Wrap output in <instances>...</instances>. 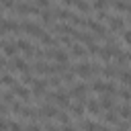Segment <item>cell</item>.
<instances>
[{
  "label": "cell",
  "mask_w": 131,
  "mask_h": 131,
  "mask_svg": "<svg viewBox=\"0 0 131 131\" xmlns=\"http://www.w3.org/2000/svg\"><path fill=\"white\" fill-rule=\"evenodd\" d=\"M25 131H45V129H43V127H41L39 123H35V121H31V123H29V125L25 127Z\"/></svg>",
  "instance_id": "39"
},
{
  "label": "cell",
  "mask_w": 131,
  "mask_h": 131,
  "mask_svg": "<svg viewBox=\"0 0 131 131\" xmlns=\"http://www.w3.org/2000/svg\"><path fill=\"white\" fill-rule=\"evenodd\" d=\"M55 16L59 20H68V18H72V12L68 8H55Z\"/></svg>",
  "instance_id": "26"
},
{
  "label": "cell",
  "mask_w": 131,
  "mask_h": 131,
  "mask_svg": "<svg viewBox=\"0 0 131 131\" xmlns=\"http://www.w3.org/2000/svg\"><path fill=\"white\" fill-rule=\"evenodd\" d=\"M113 6H115L117 10H121V12H127V10H129V4L123 2V0H113Z\"/></svg>",
  "instance_id": "33"
},
{
  "label": "cell",
  "mask_w": 131,
  "mask_h": 131,
  "mask_svg": "<svg viewBox=\"0 0 131 131\" xmlns=\"http://www.w3.org/2000/svg\"><path fill=\"white\" fill-rule=\"evenodd\" d=\"M45 131H59V129H57L55 125H51V123H47V125H45Z\"/></svg>",
  "instance_id": "51"
},
{
  "label": "cell",
  "mask_w": 131,
  "mask_h": 131,
  "mask_svg": "<svg viewBox=\"0 0 131 131\" xmlns=\"http://www.w3.org/2000/svg\"><path fill=\"white\" fill-rule=\"evenodd\" d=\"M70 117H72V115H68L66 111H61V113H57V121H59L61 125H70Z\"/></svg>",
  "instance_id": "36"
},
{
  "label": "cell",
  "mask_w": 131,
  "mask_h": 131,
  "mask_svg": "<svg viewBox=\"0 0 131 131\" xmlns=\"http://www.w3.org/2000/svg\"><path fill=\"white\" fill-rule=\"evenodd\" d=\"M96 131H111L106 125H96Z\"/></svg>",
  "instance_id": "53"
},
{
  "label": "cell",
  "mask_w": 131,
  "mask_h": 131,
  "mask_svg": "<svg viewBox=\"0 0 131 131\" xmlns=\"http://www.w3.org/2000/svg\"><path fill=\"white\" fill-rule=\"evenodd\" d=\"M16 14H39V6H33V4H27V2H20L16 4Z\"/></svg>",
  "instance_id": "9"
},
{
  "label": "cell",
  "mask_w": 131,
  "mask_h": 131,
  "mask_svg": "<svg viewBox=\"0 0 131 131\" xmlns=\"http://www.w3.org/2000/svg\"><path fill=\"white\" fill-rule=\"evenodd\" d=\"M96 125L98 123H94V121H82V129L84 131H96Z\"/></svg>",
  "instance_id": "37"
},
{
  "label": "cell",
  "mask_w": 131,
  "mask_h": 131,
  "mask_svg": "<svg viewBox=\"0 0 131 131\" xmlns=\"http://www.w3.org/2000/svg\"><path fill=\"white\" fill-rule=\"evenodd\" d=\"M53 117H57V108L53 104H43L39 108V119H53Z\"/></svg>",
  "instance_id": "12"
},
{
  "label": "cell",
  "mask_w": 131,
  "mask_h": 131,
  "mask_svg": "<svg viewBox=\"0 0 131 131\" xmlns=\"http://www.w3.org/2000/svg\"><path fill=\"white\" fill-rule=\"evenodd\" d=\"M59 43H63V45H72V39H70L68 35H59Z\"/></svg>",
  "instance_id": "43"
},
{
  "label": "cell",
  "mask_w": 131,
  "mask_h": 131,
  "mask_svg": "<svg viewBox=\"0 0 131 131\" xmlns=\"http://www.w3.org/2000/svg\"><path fill=\"white\" fill-rule=\"evenodd\" d=\"M8 31L16 35V33L20 31V25H18L16 20H10V18H2V20H0V35H4V33H8Z\"/></svg>",
  "instance_id": "3"
},
{
  "label": "cell",
  "mask_w": 131,
  "mask_h": 131,
  "mask_svg": "<svg viewBox=\"0 0 131 131\" xmlns=\"http://www.w3.org/2000/svg\"><path fill=\"white\" fill-rule=\"evenodd\" d=\"M2 6L4 8H16L14 6V0H2Z\"/></svg>",
  "instance_id": "46"
},
{
  "label": "cell",
  "mask_w": 131,
  "mask_h": 131,
  "mask_svg": "<svg viewBox=\"0 0 131 131\" xmlns=\"http://www.w3.org/2000/svg\"><path fill=\"white\" fill-rule=\"evenodd\" d=\"M72 72L78 74V76H82V78H88V76H92V63H88V61H78L76 66H72Z\"/></svg>",
  "instance_id": "2"
},
{
  "label": "cell",
  "mask_w": 131,
  "mask_h": 131,
  "mask_svg": "<svg viewBox=\"0 0 131 131\" xmlns=\"http://www.w3.org/2000/svg\"><path fill=\"white\" fill-rule=\"evenodd\" d=\"M6 129H10V123L6 119H0V131H6Z\"/></svg>",
  "instance_id": "45"
},
{
  "label": "cell",
  "mask_w": 131,
  "mask_h": 131,
  "mask_svg": "<svg viewBox=\"0 0 131 131\" xmlns=\"http://www.w3.org/2000/svg\"><path fill=\"white\" fill-rule=\"evenodd\" d=\"M20 31L29 33L31 37H41V35H43L41 27H39V25H35V23H31V20H23V23H20Z\"/></svg>",
  "instance_id": "4"
},
{
  "label": "cell",
  "mask_w": 131,
  "mask_h": 131,
  "mask_svg": "<svg viewBox=\"0 0 131 131\" xmlns=\"http://www.w3.org/2000/svg\"><path fill=\"white\" fill-rule=\"evenodd\" d=\"M127 12H129V14H131V4H129V10H127Z\"/></svg>",
  "instance_id": "55"
},
{
  "label": "cell",
  "mask_w": 131,
  "mask_h": 131,
  "mask_svg": "<svg viewBox=\"0 0 131 131\" xmlns=\"http://www.w3.org/2000/svg\"><path fill=\"white\" fill-rule=\"evenodd\" d=\"M86 90H88V86H86V84L76 82V84L70 88V96H74V98H76V100H80V102H86Z\"/></svg>",
  "instance_id": "1"
},
{
  "label": "cell",
  "mask_w": 131,
  "mask_h": 131,
  "mask_svg": "<svg viewBox=\"0 0 131 131\" xmlns=\"http://www.w3.org/2000/svg\"><path fill=\"white\" fill-rule=\"evenodd\" d=\"M117 94H119L125 102H131V90H129V88H121V90H117Z\"/></svg>",
  "instance_id": "34"
},
{
  "label": "cell",
  "mask_w": 131,
  "mask_h": 131,
  "mask_svg": "<svg viewBox=\"0 0 131 131\" xmlns=\"http://www.w3.org/2000/svg\"><path fill=\"white\" fill-rule=\"evenodd\" d=\"M92 90H96V92H104L106 90V82H92Z\"/></svg>",
  "instance_id": "38"
},
{
  "label": "cell",
  "mask_w": 131,
  "mask_h": 131,
  "mask_svg": "<svg viewBox=\"0 0 131 131\" xmlns=\"http://www.w3.org/2000/svg\"><path fill=\"white\" fill-rule=\"evenodd\" d=\"M53 29H55L57 35H68V37H70V35L74 33V27H72V25H63V23H61V25H55Z\"/></svg>",
  "instance_id": "21"
},
{
  "label": "cell",
  "mask_w": 131,
  "mask_h": 131,
  "mask_svg": "<svg viewBox=\"0 0 131 131\" xmlns=\"http://www.w3.org/2000/svg\"><path fill=\"white\" fill-rule=\"evenodd\" d=\"M61 4H66V6H70V4H74V0H61Z\"/></svg>",
  "instance_id": "54"
},
{
  "label": "cell",
  "mask_w": 131,
  "mask_h": 131,
  "mask_svg": "<svg viewBox=\"0 0 131 131\" xmlns=\"http://www.w3.org/2000/svg\"><path fill=\"white\" fill-rule=\"evenodd\" d=\"M0 84H2V86H14L16 80H14L10 74H2V76H0Z\"/></svg>",
  "instance_id": "27"
},
{
  "label": "cell",
  "mask_w": 131,
  "mask_h": 131,
  "mask_svg": "<svg viewBox=\"0 0 131 131\" xmlns=\"http://www.w3.org/2000/svg\"><path fill=\"white\" fill-rule=\"evenodd\" d=\"M106 6H108V0H94V2H92V8H94V10H98V12H100V10H104Z\"/></svg>",
  "instance_id": "35"
},
{
  "label": "cell",
  "mask_w": 131,
  "mask_h": 131,
  "mask_svg": "<svg viewBox=\"0 0 131 131\" xmlns=\"http://www.w3.org/2000/svg\"><path fill=\"white\" fill-rule=\"evenodd\" d=\"M123 41H125L127 45H131V31H125V33H123Z\"/></svg>",
  "instance_id": "47"
},
{
  "label": "cell",
  "mask_w": 131,
  "mask_h": 131,
  "mask_svg": "<svg viewBox=\"0 0 131 131\" xmlns=\"http://www.w3.org/2000/svg\"><path fill=\"white\" fill-rule=\"evenodd\" d=\"M14 43H16V47H18V49H23V51H29V49H33V45H31L29 41H25V39H16Z\"/></svg>",
  "instance_id": "32"
},
{
  "label": "cell",
  "mask_w": 131,
  "mask_h": 131,
  "mask_svg": "<svg viewBox=\"0 0 131 131\" xmlns=\"http://www.w3.org/2000/svg\"><path fill=\"white\" fill-rule=\"evenodd\" d=\"M2 98H4V102H12V100H14V92H12V90H10V92H4Z\"/></svg>",
  "instance_id": "42"
},
{
  "label": "cell",
  "mask_w": 131,
  "mask_h": 131,
  "mask_svg": "<svg viewBox=\"0 0 131 131\" xmlns=\"http://www.w3.org/2000/svg\"><path fill=\"white\" fill-rule=\"evenodd\" d=\"M0 47H2L4 55H8V57H14L16 51H18V47H16L14 41H4V39H0Z\"/></svg>",
  "instance_id": "10"
},
{
  "label": "cell",
  "mask_w": 131,
  "mask_h": 131,
  "mask_svg": "<svg viewBox=\"0 0 131 131\" xmlns=\"http://www.w3.org/2000/svg\"><path fill=\"white\" fill-rule=\"evenodd\" d=\"M88 53H90V55H98V53H100V45H96V43L88 45Z\"/></svg>",
  "instance_id": "41"
},
{
  "label": "cell",
  "mask_w": 131,
  "mask_h": 131,
  "mask_svg": "<svg viewBox=\"0 0 131 131\" xmlns=\"http://www.w3.org/2000/svg\"><path fill=\"white\" fill-rule=\"evenodd\" d=\"M59 131H76V127H72V125H61Z\"/></svg>",
  "instance_id": "50"
},
{
  "label": "cell",
  "mask_w": 131,
  "mask_h": 131,
  "mask_svg": "<svg viewBox=\"0 0 131 131\" xmlns=\"http://www.w3.org/2000/svg\"><path fill=\"white\" fill-rule=\"evenodd\" d=\"M119 80H121L125 86H131V72H129V70H123V72H119Z\"/></svg>",
  "instance_id": "29"
},
{
  "label": "cell",
  "mask_w": 131,
  "mask_h": 131,
  "mask_svg": "<svg viewBox=\"0 0 131 131\" xmlns=\"http://www.w3.org/2000/svg\"><path fill=\"white\" fill-rule=\"evenodd\" d=\"M10 131H25V127L20 123H10Z\"/></svg>",
  "instance_id": "44"
},
{
  "label": "cell",
  "mask_w": 131,
  "mask_h": 131,
  "mask_svg": "<svg viewBox=\"0 0 131 131\" xmlns=\"http://www.w3.org/2000/svg\"><path fill=\"white\" fill-rule=\"evenodd\" d=\"M84 108H86V102H80V100H76L74 104H70V113H72V117H82Z\"/></svg>",
  "instance_id": "16"
},
{
  "label": "cell",
  "mask_w": 131,
  "mask_h": 131,
  "mask_svg": "<svg viewBox=\"0 0 131 131\" xmlns=\"http://www.w3.org/2000/svg\"><path fill=\"white\" fill-rule=\"evenodd\" d=\"M39 41H41L43 45H51V47H57V45H59V39H55V37L49 35V33H43V35L39 37Z\"/></svg>",
  "instance_id": "18"
},
{
  "label": "cell",
  "mask_w": 131,
  "mask_h": 131,
  "mask_svg": "<svg viewBox=\"0 0 131 131\" xmlns=\"http://www.w3.org/2000/svg\"><path fill=\"white\" fill-rule=\"evenodd\" d=\"M104 123H108V125H113V123H115V125H117V123H119V111H117V108L108 111V113L104 115Z\"/></svg>",
  "instance_id": "24"
},
{
  "label": "cell",
  "mask_w": 131,
  "mask_h": 131,
  "mask_svg": "<svg viewBox=\"0 0 131 131\" xmlns=\"http://www.w3.org/2000/svg\"><path fill=\"white\" fill-rule=\"evenodd\" d=\"M106 20H108L111 31H121V29L125 27V20H123V18H119V16H108Z\"/></svg>",
  "instance_id": "15"
},
{
  "label": "cell",
  "mask_w": 131,
  "mask_h": 131,
  "mask_svg": "<svg viewBox=\"0 0 131 131\" xmlns=\"http://www.w3.org/2000/svg\"><path fill=\"white\" fill-rule=\"evenodd\" d=\"M37 6L39 8H49V0H37Z\"/></svg>",
  "instance_id": "49"
},
{
  "label": "cell",
  "mask_w": 131,
  "mask_h": 131,
  "mask_svg": "<svg viewBox=\"0 0 131 131\" xmlns=\"http://www.w3.org/2000/svg\"><path fill=\"white\" fill-rule=\"evenodd\" d=\"M8 68H10V70H16V72H20V74H31V68L27 66V61H25L23 57H12L10 63H8Z\"/></svg>",
  "instance_id": "5"
},
{
  "label": "cell",
  "mask_w": 131,
  "mask_h": 131,
  "mask_svg": "<svg viewBox=\"0 0 131 131\" xmlns=\"http://www.w3.org/2000/svg\"><path fill=\"white\" fill-rule=\"evenodd\" d=\"M33 72H37V74H49V76L55 74V72H53V66H49L45 59H37V61L33 63Z\"/></svg>",
  "instance_id": "7"
},
{
  "label": "cell",
  "mask_w": 131,
  "mask_h": 131,
  "mask_svg": "<svg viewBox=\"0 0 131 131\" xmlns=\"http://www.w3.org/2000/svg\"><path fill=\"white\" fill-rule=\"evenodd\" d=\"M70 92H66L63 88H59L57 92H55V102L61 106V108H70Z\"/></svg>",
  "instance_id": "8"
},
{
  "label": "cell",
  "mask_w": 131,
  "mask_h": 131,
  "mask_svg": "<svg viewBox=\"0 0 131 131\" xmlns=\"http://www.w3.org/2000/svg\"><path fill=\"white\" fill-rule=\"evenodd\" d=\"M53 18H55V10L45 8V10L41 12V20H43V25H53Z\"/></svg>",
  "instance_id": "20"
},
{
  "label": "cell",
  "mask_w": 131,
  "mask_h": 131,
  "mask_svg": "<svg viewBox=\"0 0 131 131\" xmlns=\"http://www.w3.org/2000/svg\"><path fill=\"white\" fill-rule=\"evenodd\" d=\"M74 72H66V74H61V80L66 82V84H74Z\"/></svg>",
  "instance_id": "40"
},
{
  "label": "cell",
  "mask_w": 131,
  "mask_h": 131,
  "mask_svg": "<svg viewBox=\"0 0 131 131\" xmlns=\"http://www.w3.org/2000/svg\"><path fill=\"white\" fill-rule=\"evenodd\" d=\"M10 90L14 92V96H18V98H23L25 102H29L31 100V92L25 88V86H20V84H14V86H10Z\"/></svg>",
  "instance_id": "13"
},
{
  "label": "cell",
  "mask_w": 131,
  "mask_h": 131,
  "mask_svg": "<svg viewBox=\"0 0 131 131\" xmlns=\"http://www.w3.org/2000/svg\"><path fill=\"white\" fill-rule=\"evenodd\" d=\"M20 111H23V104H20V102H14V104H12V113H18V115H20Z\"/></svg>",
  "instance_id": "48"
},
{
  "label": "cell",
  "mask_w": 131,
  "mask_h": 131,
  "mask_svg": "<svg viewBox=\"0 0 131 131\" xmlns=\"http://www.w3.org/2000/svg\"><path fill=\"white\" fill-rule=\"evenodd\" d=\"M72 35H74V39H78V41H82V43H86V45H92V43H94V37H92V35H88V33L74 31Z\"/></svg>",
  "instance_id": "17"
},
{
  "label": "cell",
  "mask_w": 131,
  "mask_h": 131,
  "mask_svg": "<svg viewBox=\"0 0 131 131\" xmlns=\"http://www.w3.org/2000/svg\"><path fill=\"white\" fill-rule=\"evenodd\" d=\"M61 78H57V76H49L47 78V86H53V88H61Z\"/></svg>",
  "instance_id": "31"
},
{
  "label": "cell",
  "mask_w": 131,
  "mask_h": 131,
  "mask_svg": "<svg viewBox=\"0 0 131 131\" xmlns=\"http://www.w3.org/2000/svg\"><path fill=\"white\" fill-rule=\"evenodd\" d=\"M53 59H55L57 63H68V53H66L63 49L55 47V49H53Z\"/></svg>",
  "instance_id": "22"
},
{
  "label": "cell",
  "mask_w": 131,
  "mask_h": 131,
  "mask_svg": "<svg viewBox=\"0 0 131 131\" xmlns=\"http://www.w3.org/2000/svg\"><path fill=\"white\" fill-rule=\"evenodd\" d=\"M100 74L104 76V78H115V76H119V68H117V63L113 66V63H108V66H104V68H100Z\"/></svg>",
  "instance_id": "14"
},
{
  "label": "cell",
  "mask_w": 131,
  "mask_h": 131,
  "mask_svg": "<svg viewBox=\"0 0 131 131\" xmlns=\"http://www.w3.org/2000/svg\"><path fill=\"white\" fill-rule=\"evenodd\" d=\"M0 113H8V106H6V102H0Z\"/></svg>",
  "instance_id": "52"
},
{
  "label": "cell",
  "mask_w": 131,
  "mask_h": 131,
  "mask_svg": "<svg viewBox=\"0 0 131 131\" xmlns=\"http://www.w3.org/2000/svg\"><path fill=\"white\" fill-rule=\"evenodd\" d=\"M74 57H86L88 55V49H84L82 45H72V51H70Z\"/></svg>",
  "instance_id": "25"
},
{
  "label": "cell",
  "mask_w": 131,
  "mask_h": 131,
  "mask_svg": "<svg viewBox=\"0 0 131 131\" xmlns=\"http://www.w3.org/2000/svg\"><path fill=\"white\" fill-rule=\"evenodd\" d=\"M45 92H47V80L35 78V82H33V96H45Z\"/></svg>",
  "instance_id": "11"
},
{
  "label": "cell",
  "mask_w": 131,
  "mask_h": 131,
  "mask_svg": "<svg viewBox=\"0 0 131 131\" xmlns=\"http://www.w3.org/2000/svg\"><path fill=\"white\" fill-rule=\"evenodd\" d=\"M119 111V115L123 117V119H131V106H129V102H125L121 108H117Z\"/></svg>",
  "instance_id": "30"
},
{
  "label": "cell",
  "mask_w": 131,
  "mask_h": 131,
  "mask_svg": "<svg viewBox=\"0 0 131 131\" xmlns=\"http://www.w3.org/2000/svg\"><path fill=\"white\" fill-rule=\"evenodd\" d=\"M86 27H88V29H90L92 33H96V35H98L100 39H104V37L108 35V33H106V29H104V27H102L100 23H96L94 18H86Z\"/></svg>",
  "instance_id": "6"
},
{
  "label": "cell",
  "mask_w": 131,
  "mask_h": 131,
  "mask_svg": "<svg viewBox=\"0 0 131 131\" xmlns=\"http://www.w3.org/2000/svg\"><path fill=\"white\" fill-rule=\"evenodd\" d=\"M74 6L80 10V12H90V4L86 0H74Z\"/></svg>",
  "instance_id": "28"
},
{
  "label": "cell",
  "mask_w": 131,
  "mask_h": 131,
  "mask_svg": "<svg viewBox=\"0 0 131 131\" xmlns=\"http://www.w3.org/2000/svg\"><path fill=\"white\" fill-rule=\"evenodd\" d=\"M117 131H123V129H117Z\"/></svg>",
  "instance_id": "56"
},
{
  "label": "cell",
  "mask_w": 131,
  "mask_h": 131,
  "mask_svg": "<svg viewBox=\"0 0 131 131\" xmlns=\"http://www.w3.org/2000/svg\"><path fill=\"white\" fill-rule=\"evenodd\" d=\"M86 108H88L90 115H98V111H100L102 106H100V102H98L96 98H88V100H86Z\"/></svg>",
  "instance_id": "19"
},
{
  "label": "cell",
  "mask_w": 131,
  "mask_h": 131,
  "mask_svg": "<svg viewBox=\"0 0 131 131\" xmlns=\"http://www.w3.org/2000/svg\"><path fill=\"white\" fill-rule=\"evenodd\" d=\"M100 106L106 108V111H113L115 108V100H113V94H104L102 100H100Z\"/></svg>",
  "instance_id": "23"
}]
</instances>
